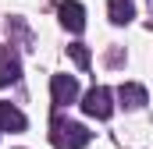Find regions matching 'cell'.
I'll return each instance as SVG.
<instances>
[{"label":"cell","mask_w":153,"mask_h":149,"mask_svg":"<svg viewBox=\"0 0 153 149\" xmlns=\"http://www.w3.org/2000/svg\"><path fill=\"white\" fill-rule=\"evenodd\" d=\"M89 131L82 128V124H75V121H53V142L61 149H82V146H89Z\"/></svg>","instance_id":"1"},{"label":"cell","mask_w":153,"mask_h":149,"mask_svg":"<svg viewBox=\"0 0 153 149\" xmlns=\"http://www.w3.org/2000/svg\"><path fill=\"white\" fill-rule=\"evenodd\" d=\"M82 110L89 114V117H96V121H107L111 110H114V103H111V89H103V85L89 89V92L82 96Z\"/></svg>","instance_id":"2"},{"label":"cell","mask_w":153,"mask_h":149,"mask_svg":"<svg viewBox=\"0 0 153 149\" xmlns=\"http://www.w3.org/2000/svg\"><path fill=\"white\" fill-rule=\"evenodd\" d=\"M50 92H53V103H57V107L75 103V96H78V82L71 78V74H53V78H50Z\"/></svg>","instance_id":"3"},{"label":"cell","mask_w":153,"mask_h":149,"mask_svg":"<svg viewBox=\"0 0 153 149\" xmlns=\"http://www.w3.org/2000/svg\"><path fill=\"white\" fill-rule=\"evenodd\" d=\"M61 25H64L68 32H82V29H85V7H82L78 0H64V4H61Z\"/></svg>","instance_id":"4"},{"label":"cell","mask_w":153,"mask_h":149,"mask_svg":"<svg viewBox=\"0 0 153 149\" xmlns=\"http://www.w3.org/2000/svg\"><path fill=\"white\" fill-rule=\"evenodd\" d=\"M117 100H121V107L139 110V107H146V89H143V85H135V82H125V85L117 89Z\"/></svg>","instance_id":"5"},{"label":"cell","mask_w":153,"mask_h":149,"mask_svg":"<svg viewBox=\"0 0 153 149\" xmlns=\"http://www.w3.org/2000/svg\"><path fill=\"white\" fill-rule=\"evenodd\" d=\"M25 114L11 103H0V131H25Z\"/></svg>","instance_id":"6"},{"label":"cell","mask_w":153,"mask_h":149,"mask_svg":"<svg viewBox=\"0 0 153 149\" xmlns=\"http://www.w3.org/2000/svg\"><path fill=\"white\" fill-rule=\"evenodd\" d=\"M107 14H111L114 25H128V21L135 18V4H132V0H111V4H107Z\"/></svg>","instance_id":"7"},{"label":"cell","mask_w":153,"mask_h":149,"mask_svg":"<svg viewBox=\"0 0 153 149\" xmlns=\"http://www.w3.org/2000/svg\"><path fill=\"white\" fill-rule=\"evenodd\" d=\"M18 74H22V68H18V57L0 53V89H4V85H11V82H18Z\"/></svg>","instance_id":"8"},{"label":"cell","mask_w":153,"mask_h":149,"mask_svg":"<svg viewBox=\"0 0 153 149\" xmlns=\"http://www.w3.org/2000/svg\"><path fill=\"white\" fill-rule=\"evenodd\" d=\"M68 53L75 57V64H78V68H89V50H85L82 43H71V46H68Z\"/></svg>","instance_id":"9"}]
</instances>
